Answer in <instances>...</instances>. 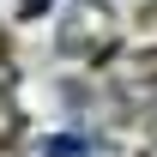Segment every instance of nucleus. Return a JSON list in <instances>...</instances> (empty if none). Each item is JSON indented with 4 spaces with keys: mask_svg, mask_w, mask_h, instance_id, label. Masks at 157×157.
I'll return each instance as SVG.
<instances>
[{
    "mask_svg": "<svg viewBox=\"0 0 157 157\" xmlns=\"http://www.w3.org/2000/svg\"><path fill=\"white\" fill-rule=\"evenodd\" d=\"M139 73H157V55H139Z\"/></svg>",
    "mask_w": 157,
    "mask_h": 157,
    "instance_id": "obj_1",
    "label": "nucleus"
}]
</instances>
